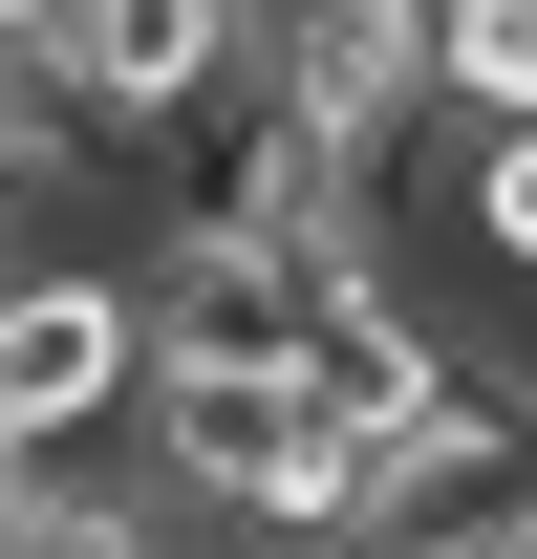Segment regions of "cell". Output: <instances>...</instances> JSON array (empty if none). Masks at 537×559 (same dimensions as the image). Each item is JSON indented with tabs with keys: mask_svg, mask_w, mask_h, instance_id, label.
I'll list each match as a JSON object with an SVG mask.
<instances>
[{
	"mask_svg": "<svg viewBox=\"0 0 537 559\" xmlns=\"http://www.w3.org/2000/svg\"><path fill=\"white\" fill-rule=\"evenodd\" d=\"M151 409V259H0V452H86Z\"/></svg>",
	"mask_w": 537,
	"mask_h": 559,
	"instance_id": "1",
	"label": "cell"
},
{
	"mask_svg": "<svg viewBox=\"0 0 537 559\" xmlns=\"http://www.w3.org/2000/svg\"><path fill=\"white\" fill-rule=\"evenodd\" d=\"M237 86H279V108L344 130V151L452 130V108H430V0H237Z\"/></svg>",
	"mask_w": 537,
	"mask_h": 559,
	"instance_id": "2",
	"label": "cell"
},
{
	"mask_svg": "<svg viewBox=\"0 0 537 559\" xmlns=\"http://www.w3.org/2000/svg\"><path fill=\"white\" fill-rule=\"evenodd\" d=\"M44 86H65L108 151H151V130H194L215 86H237V0H65Z\"/></svg>",
	"mask_w": 537,
	"mask_h": 559,
	"instance_id": "3",
	"label": "cell"
},
{
	"mask_svg": "<svg viewBox=\"0 0 537 559\" xmlns=\"http://www.w3.org/2000/svg\"><path fill=\"white\" fill-rule=\"evenodd\" d=\"M430 108L452 130H537V0H430Z\"/></svg>",
	"mask_w": 537,
	"mask_h": 559,
	"instance_id": "4",
	"label": "cell"
},
{
	"mask_svg": "<svg viewBox=\"0 0 537 559\" xmlns=\"http://www.w3.org/2000/svg\"><path fill=\"white\" fill-rule=\"evenodd\" d=\"M22 559H172V538H151V516H44Z\"/></svg>",
	"mask_w": 537,
	"mask_h": 559,
	"instance_id": "5",
	"label": "cell"
},
{
	"mask_svg": "<svg viewBox=\"0 0 537 559\" xmlns=\"http://www.w3.org/2000/svg\"><path fill=\"white\" fill-rule=\"evenodd\" d=\"M44 44H65V0H0V66H44Z\"/></svg>",
	"mask_w": 537,
	"mask_h": 559,
	"instance_id": "6",
	"label": "cell"
},
{
	"mask_svg": "<svg viewBox=\"0 0 537 559\" xmlns=\"http://www.w3.org/2000/svg\"><path fill=\"white\" fill-rule=\"evenodd\" d=\"M0 259H22V151H0Z\"/></svg>",
	"mask_w": 537,
	"mask_h": 559,
	"instance_id": "7",
	"label": "cell"
},
{
	"mask_svg": "<svg viewBox=\"0 0 537 559\" xmlns=\"http://www.w3.org/2000/svg\"><path fill=\"white\" fill-rule=\"evenodd\" d=\"M0 559H22V538H0Z\"/></svg>",
	"mask_w": 537,
	"mask_h": 559,
	"instance_id": "8",
	"label": "cell"
}]
</instances>
